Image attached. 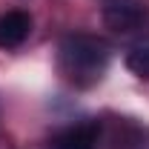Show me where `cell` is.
I'll use <instances>...</instances> for the list:
<instances>
[{"label": "cell", "instance_id": "obj_5", "mask_svg": "<svg viewBox=\"0 0 149 149\" xmlns=\"http://www.w3.org/2000/svg\"><path fill=\"white\" fill-rule=\"evenodd\" d=\"M126 69H129L135 77H143L149 80V43L146 46H138V49H132L129 55H126Z\"/></svg>", "mask_w": 149, "mask_h": 149}, {"label": "cell", "instance_id": "obj_3", "mask_svg": "<svg viewBox=\"0 0 149 149\" xmlns=\"http://www.w3.org/2000/svg\"><path fill=\"white\" fill-rule=\"evenodd\" d=\"M100 135L103 123L97 118H86L55 132L49 138V149H100Z\"/></svg>", "mask_w": 149, "mask_h": 149}, {"label": "cell", "instance_id": "obj_2", "mask_svg": "<svg viewBox=\"0 0 149 149\" xmlns=\"http://www.w3.org/2000/svg\"><path fill=\"white\" fill-rule=\"evenodd\" d=\"M100 15L115 35H141L149 26V0H100Z\"/></svg>", "mask_w": 149, "mask_h": 149}, {"label": "cell", "instance_id": "obj_1", "mask_svg": "<svg viewBox=\"0 0 149 149\" xmlns=\"http://www.w3.org/2000/svg\"><path fill=\"white\" fill-rule=\"evenodd\" d=\"M112 63V46L92 32H69L57 43V72L74 89H92L103 80Z\"/></svg>", "mask_w": 149, "mask_h": 149}, {"label": "cell", "instance_id": "obj_4", "mask_svg": "<svg viewBox=\"0 0 149 149\" xmlns=\"http://www.w3.org/2000/svg\"><path fill=\"white\" fill-rule=\"evenodd\" d=\"M32 35V15L23 9H9L0 15V49H17Z\"/></svg>", "mask_w": 149, "mask_h": 149}]
</instances>
